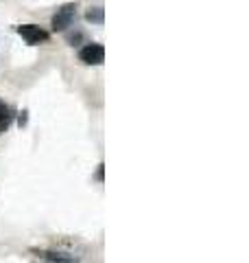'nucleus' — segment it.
Returning <instances> with one entry per match:
<instances>
[{"label":"nucleus","mask_w":249,"mask_h":263,"mask_svg":"<svg viewBox=\"0 0 249 263\" xmlns=\"http://www.w3.org/2000/svg\"><path fill=\"white\" fill-rule=\"evenodd\" d=\"M74 9H77V5L74 3H68V5H64L61 9H57V13L53 15V20H51L53 31H66L68 29L72 18H74Z\"/></svg>","instance_id":"1"},{"label":"nucleus","mask_w":249,"mask_h":263,"mask_svg":"<svg viewBox=\"0 0 249 263\" xmlns=\"http://www.w3.org/2000/svg\"><path fill=\"white\" fill-rule=\"evenodd\" d=\"M15 31H18L29 44H42L48 40V33L44 29H39L37 24H20V27H15Z\"/></svg>","instance_id":"2"},{"label":"nucleus","mask_w":249,"mask_h":263,"mask_svg":"<svg viewBox=\"0 0 249 263\" xmlns=\"http://www.w3.org/2000/svg\"><path fill=\"white\" fill-rule=\"evenodd\" d=\"M79 60L83 64L98 66V64H103V60H105V48L101 44H88V46H83L79 51Z\"/></svg>","instance_id":"3"},{"label":"nucleus","mask_w":249,"mask_h":263,"mask_svg":"<svg viewBox=\"0 0 249 263\" xmlns=\"http://www.w3.org/2000/svg\"><path fill=\"white\" fill-rule=\"evenodd\" d=\"M11 117H13V114H11V110L7 108V105H5L3 101H0V134H3V132H5L7 127H9Z\"/></svg>","instance_id":"4"},{"label":"nucleus","mask_w":249,"mask_h":263,"mask_svg":"<svg viewBox=\"0 0 249 263\" xmlns=\"http://www.w3.org/2000/svg\"><path fill=\"white\" fill-rule=\"evenodd\" d=\"M86 20H88V22H98V24H101V22H103V9H101V7H96V9H90V11L86 13Z\"/></svg>","instance_id":"5"},{"label":"nucleus","mask_w":249,"mask_h":263,"mask_svg":"<svg viewBox=\"0 0 249 263\" xmlns=\"http://www.w3.org/2000/svg\"><path fill=\"white\" fill-rule=\"evenodd\" d=\"M18 123H20V125H24V123H27V112H22V117H20Z\"/></svg>","instance_id":"6"}]
</instances>
